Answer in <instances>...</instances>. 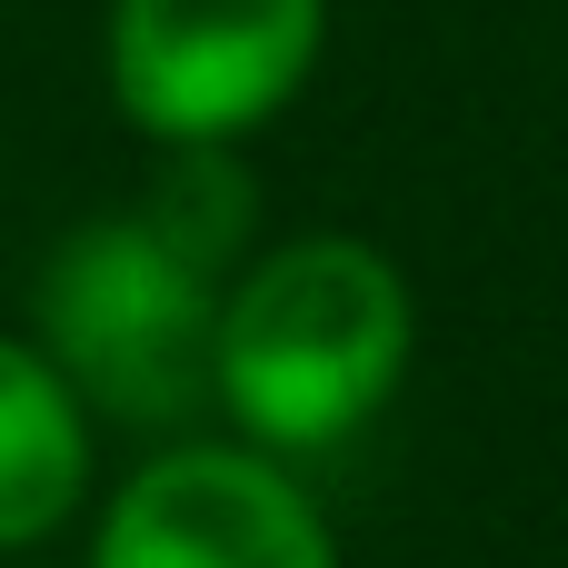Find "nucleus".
Returning a JSON list of instances; mask_svg holds the SVG:
<instances>
[{"mask_svg": "<svg viewBox=\"0 0 568 568\" xmlns=\"http://www.w3.org/2000/svg\"><path fill=\"white\" fill-rule=\"evenodd\" d=\"M250 220V180L230 150H170V180L140 210L80 220L40 270V359L80 389L90 419L190 429L210 409L230 250Z\"/></svg>", "mask_w": 568, "mask_h": 568, "instance_id": "obj_1", "label": "nucleus"}, {"mask_svg": "<svg viewBox=\"0 0 568 568\" xmlns=\"http://www.w3.org/2000/svg\"><path fill=\"white\" fill-rule=\"evenodd\" d=\"M419 359V300L379 240L300 230L230 270L210 409L270 459L349 449Z\"/></svg>", "mask_w": 568, "mask_h": 568, "instance_id": "obj_2", "label": "nucleus"}, {"mask_svg": "<svg viewBox=\"0 0 568 568\" xmlns=\"http://www.w3.org/2000/svg\"><path fill=\"white\" fill-rule=\"evenodd\" d=\"M329 0H110L100 70L140 140L230 150L320 70Z\"/></svg>", "mask_w": 568, "mask_h": 568, "instance_id": "obj_3", "label": "nucleus"}, {"mask_svg": "<svg viewBox=\"0 0 568 568\" xmlns=\"http://www.w3.org/2000/svg\"><path fill=\"white\" fill-rule=\"evenodd\" d=\"M90 568H339L320 499L250 439H180L100 509Z\"/></svg>", "mask_w": 568, "mask_h": 568, "instance_id": "obj_4", "label": "nucleus"}, {"mask_svg": "<svg viewBox=\"0 0 568 568\" xmlns=\"http://www.w3.org/2000/svg\"><path fill=\"white\" fill-rule=\"evenodd\" d=\"M90 409L40 359V339L0 329V549H40L90 499Z\"/></svg>", "mask_w": 568, "mask_h": 568, "instance_id": "obj_5", "label": "nucleus"}]
</instances>
